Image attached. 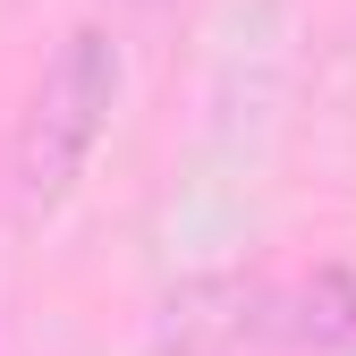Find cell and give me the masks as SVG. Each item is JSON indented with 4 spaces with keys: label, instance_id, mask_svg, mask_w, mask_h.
Returning a JSON list of instances; mask_svg holds the SVG:
<instances>
[{
    "label": "cell",
    "instance_id": "3",
    "mask_svg": "<svg viewBox=\"0 0 356 356\" xmlns=\"http://www.w3.org/2000/svg\"><path fill=\"white\" fill-rule=\"evenodd\" d=\"M145 9H170V0H145Z\"/></svg>",
    "mask_w": 356,
    "mask_h": 356
},
{
    "label": "cell",
    "instance_id": "2",
    "mask_svg": "<svg viewBox=\"0 0 356 356\" xmlns=\"http://www.w3.org/2000/svg\"><path fill=\"white\" fill-rule=\"evenodd\" d=\"M272 314H289L280 339H297V348H348L356 339V280L348 272H314L289 305H272Z\"/></svg>",
    "mask_w": 356,
    "mask_h": 356
},
{
    "label": "cell",
    "instance_id": "1",
    "mask_svg": "<svg viewBox=\"0 0 356 356\" xmlns=\"http://www.w3.org/2000/svg\"><path fill=\"white\" fill-rule=\"evenodd\" d=\"M111 111H119V42H111V26H68L51 42V60H42V76H34L26 119H17V195H26V212L68 204L94 145L111 136Z\"/></svg>",
    "mask_w": 356,
    "mask_h": 356
}]
</instances>
